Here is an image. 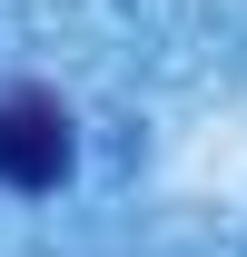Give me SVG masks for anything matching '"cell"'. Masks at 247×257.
Here are the masks:
<instances>
[{
    "label": "cell",
    "mask_w": 247,
    "mask_h": 257,
    "mask_svg": "<svg viewBox=\"0 0 247 257\" xmlns=\"http://www.w3.org/2000/svg\"><path fill=\"white\" fill-rule=\"evenodd\" d=\"M0 178L30 198L69 178V109L50 89H0Z\"/></svg>",
    "instance_id": "6da1fadb"
}]
</instances>
